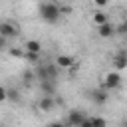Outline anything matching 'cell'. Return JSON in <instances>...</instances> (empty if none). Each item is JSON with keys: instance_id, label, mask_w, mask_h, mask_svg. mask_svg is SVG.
<instances>
[{"instance_id": "6da1fadb", "label": "cell", "mask_w": 127, "mask_h": 127, "mask_svg": "<svg viewBox=\"0 0 127 127\" xmlns=\"http://www.w3.org/2000/svg\"><path fill=\"white\" fill-rule=\"evenodd\" d=\"M38 12H40V18H42L44 22H48V24H56V22L60 20V16H62L60 6H58L56 2H50V0L42 2Z\"/></svg>"}, {"instance_id": "7a4b0ae2", "label": "cell", "mask_w": 127, "mask_h": 127, "mask_svg": "<svg viewBox=\"0 0 127 127\" xmlns=\"http://www.w3.org/2000/svg\"><path fill=\"white\" fill-rule=\"evenodd\" d=\"M58 64H48V65H44V67H40L38 69V75L42 77V79H54L56 81V77H58Z\"/></svg>"}, {"instance_id": "3957f363", "label": "cell", "mask_w": 127, "mask_h": 127, "mask_svg": "<svg viewBox=\"0 0 127 127\" xmlns=\"http://www.w3.org/2000/svg\"><path fill=\"white\" fill-rule=\"evenodd\" d=\"M103 85H105L107 89L119 87V85H121V75H119L117 71H109V73L105 75V79H103Z\"/></svg>"}, {"instance_id": "277c9868", "label": "cell", "mask_w": 127, "mask_h": 127, "mask_svg": "<svg viewBox=\"0 0 127 127\" xmlns=\"http://www.w3.org/2000/svg\"><path fill=\"white\" fill-rule=\"evenodd\" d=\"M83 119H85V117H83V113H81V111L71 109V111L67 113V121H65V123H67V125H71V127H79V125L83 123Z\"/></svg>"}, {"instance_id": "5b68a950", "label": "cell", "mask_w": 127, "mask_h": 127, "mask_svg": "<svg viewBox=\"0 0 127 127\" xmlns=\"http://www.w3.org/2000/svg\"><path fill=\"white\" fill-rule=\"evenodd\" d=\"M18 34V26H14V24H10V22H2L0 24V36L2 38H12V36H16Z\"/></svg>"}, {"instance_id": "8992f818", "label": "cell", "mask_w": 127, "mask_h": 127, "mask_svg": "<svg viewBox=\"0 0 127 127\" xmlns=\"http://www.w3.org/2000/svg\"><path fill=\"white\" fill-rule=\"evenodd\" d=\"M115 32H117V30H115V26H113L111 22H105V24L97 26V34H99L101 38H111Z\"/></svg>"}, {"instance_id": "52a82bcc", "label": "cell", "mask_w": 127, "mask_h": 127, "mask_svg": "<svg viewBox=\"0 0 127 127\" xmlns=\"http://www.w3.org/2000/svg\"><path fill=\"white\" fill-rule=\"evenodd\" d=\"M38 107H40V111H52L54 109V95H44L38 101Z\"/></svg>"}, {"instance_id": "ba28073f", "label": "cell", "mask_w": 127, "mask_h": 127, "mask_svg": "<svg viewBox=\"0 0 127 127\" xmlns=\"http://www.w3.org/2000/svg\"><path fill=\"white\" fill-rule=\"evenodd\" d=\"M113 65H115V69H125L127 67V54L125 52H119L113 58Z\"/></svg>"}, {"instance_id": "9c48e42d", "label": "cell", "mask_w": 127, "mask_h": 127, "mask_svg": "<svg viewBox=\"0 0 127 127\" xmlns=\"http://www.w3.org/2000/svg\"><path fill=\"white\" fill-rule=\"evenodd\" d=\"M56 64H58L60 67H71V65L75 64V60H73L71 56H64V54H62V56L56 58Z\"/></svg>"}, {"instance_id": "30bf717a", "label": "cell", "mask_w": 127, "mask_h": 127, "mask_svg": "<svg viewBox=\"0 0 127 127\" xmlns=\"http://www.w3.org/2000/svg\"><path fill=\"white\" fill-rule=\"evenodd\" d=\"M42 91H44V95H56L54 79H42Z\"/></svg>"}, {"instance_id": "8fae6325", "label": "cell", "mask_w": 127, "mask_h": 127, "mask_svg": "<svg viewBox=\"0 0 127 127\" xmlns=\"http://www.w3.org/2000/svg\"><path fill=\"white\" fill-rule=\"evenodd\" d=\"M26 52L40 54V52H42V44H40L38 40H28V42H26Z\"/></svg>"}, {"instance_id": "7c38bea8", "label": "cell", "mask_w": 127, "mask_h": 127, "mask_svg": "<svg viewBox=\"0 0 127 127\" xmlns=\"http://www.w3.org/2000/svg\"><path fill=\"white\" fill-rule=\"evenodd\" d=\"M91 99H93L97 105H103V103H107L109 95H107L105 91H93V93H91Z\"/></svg>"}, {"instance_id": "4fadbf2b", "label": "cell", "mask_w": 127, "mask_h": 127, "mask_svg": "<svg viewBox=\"0 0 127 127\" xmlns=\"http://www.w3.org/2000/svg\"><path fill=\"white\" fill-rule=\"evenodd\" d=\"M107 22V14L105 12H95L93 14V24L95 26H101V24H105Z\"/></svg>"}, {"instance_id": "5bb4252c", "label": "cell", "mask_w": 127, "mask_h": 127, "mask_svg": "<svg viewBox=\"0 0 127 127\" xmlns=\"http://www.w3.org/2000/svg\"><path fill=\"white\" fill-rule=\"evenodd\" d=\"M91 125H93V127H107V121H105L103 117L95 115V117H91Z\"/></svg>"}, {"instance_id": "9a60e30c", "label": "cell", "mask_w": 127, "mask_h": 127, "mask_svg": "<svg viewBox=\"0 0 127 127\" xmlns=\"http://www.w3.org/2000/svg\"><path fill=\"white\" fill-rule=\"evenodd\" d=\"M115 30H117V34H127V22H123V24H119V26H117Z\"/></svg>"}, {"instance_id": "2e32d148", "label": "cell", "mask_w": 127, "mask_h": 127, "mask_svg": "<svg viewBox=\"0 0 127 127\" xmlns=\"http://www.w3.org/2000/svg\"><path fill=\"white\" fill-rule=\"evenodd\" d=\"M26 60H28V62H38V54L28 52V54H26Z\"/></svg>"}, {"instance_id": "e0dca14e", "label": "cell", "mask_w": 127, "mask_h": 127, "mask_svg": "<svg viewBox=\"0 0 127 127\" xmlns=\"http://www.w3.org/2000/svg\"><path fill=\"white\" fill-rule=\"evenodd\" d=\"M46 127H67V123H60V121H52V123H48Z\"/></svg>"}, {"instance_id": "ac0fdd59", "label": "cell", "mask_w": 127, "mask_h": 127, "mask_svg": "<svg viewBox=\"0 0 127 127\" xmlns=\"http://www.w3.org/2000/svg\"><path fill=\"white\" fill-rule=\"evenodd\" d=\"M107 2H109V0H93V4H95V6H99V8L107 6Z\"/></svg>"}, {"instance_id": "d6986e66", "label": "cell", "mask_w": 127, "mask_h": 127, "mask_svg": "<svg viewBox=\"0 0 127 127\" xmlns=\"http://www.w3.org/2000/svg\"><path fill=\"white\" fill-rule=\"evenodd\" d=\"M8 99H16L18 101V93L16 91H8Z\"/></svg>"}, {"instance_id": "ffe728a7", "label": "cell", "mask_w": 127, "mask_h": 127, "mask_svg": "<svg viewBox=\"0 0 127 127\" xmlns=\"http://www.w3.org/2000/svg\"><path fill=\"white\" fill-rule=\"evenodd\" d=\"M79 127H93V125H91V119H83V123H81Z\"/></svg>"}, {"instance_id": "44dd1931", "label": "cell", "mask_w": 127, "mask_h": 127, "mask_svg": "<svg viewBox=\"0 0 127 127\" xmlns=\"http://www.w3.org/2000/svg\"><path fill=\"white\" fill-rule=\"evenodd\" d=\"M10 54L12 56H22V52H18V50H10Z\"/></svg>"}, {"instance_id": "7402d4cb", "label": "cell", "mask_w": 127, "mask_h": 127, "mask_svg": "<svg viewBox=\"0 0 127 127\" xmlns=\"http://www.w3.org/2000/svg\"><path fill=\"white\" fill-rule=\"evenodd\" d=\"M123 127H127V123H125V125H123Z\"/></svg>"}]
</instances>
